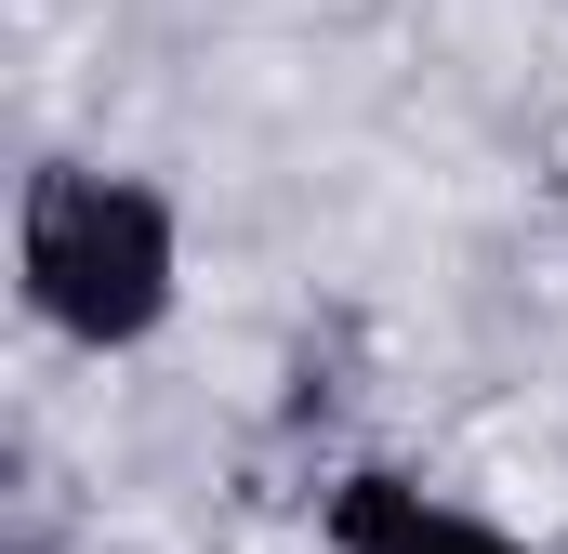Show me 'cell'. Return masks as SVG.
I'll use <instances>...</instances> for the list:
<instances>
[{"mask_svg": "<svg viewBox=\"0 0 568 554\" xmlns=\"http://www.w3.org/2000/svg\"><path fill=\"white\" fill-rule=\"evenodd\" d=\"M317 529H331V554H542V542H516V529H489L476 502H449V489H424V475H397V462L331 475Z\"/></svg>", "mask_w": 568, "mask_h": 554, "instance_id": "cell-2", "label": "cell"}, {"mask_svg": "<svg viewBox=\"0 0 568 554\" xmlns=\"http://www.w3.org/2000/svg\"><path fill=\"white\" fill-rule=\"evenodd\" d=\"M13 290L53 343L80 357H133L185 290V225L145 172H93V158H40L13 198Z\"/></svg>", "mask_w": 568, "mask_h": 554, "instance_id": "cell-1", "label": "cell"}]
</instances>
